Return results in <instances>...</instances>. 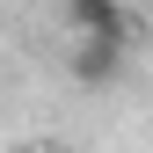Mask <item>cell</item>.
I'll list each match as a JSON object with an SVG mask.
<instances>
[{
	"label": "cell",
	"instance_id": "2",
	"mask_svg": "<svg viewBox=\"0 0 153 153\" xmlns=\"http://www.w3.org/2000/svg\"><path fill=\"white\" fill-rule=\"evenodd\" d=\"M117 59H124V44H109V36H73V73L80 80H117Z\"/></svg>",
	"mask_w": 153,
	"mask_h": 153
},
{
	"label": "cell",
	"instance_id": "3",
	"mask_svg": "<svg viewBox=\"0 0 153 153\" xmlns=\"http://www.w3.org/2000/svg\"><path fill=\"white\" fill-rule=\"evenodd\" d=\"M29 153H66V146H29Z\"/></svg>",
	"mask_w": 153,
	"mask_h": 153
},
{
	"label": "cell",
	"instance_id": "1",
	"mask_svg": "<svg viewBox=\"0 0 153 153\" xmlns=\"http://www.w3.org/2000/svg\"><path fill=\"white\" fill-rule=\"evenodd\" d=\"M73 36H109V44H131V15L124 0H66Z\"/></svg>",
	"mask_w": 153,
	"mask_h": 153
}]
</instances>
